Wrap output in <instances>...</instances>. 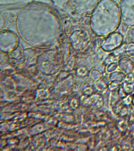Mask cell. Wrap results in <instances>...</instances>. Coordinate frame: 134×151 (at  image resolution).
I'll use <instances>...</instances> for the list:
<instances>
[{"label":"cell","instance_id":"6da1fadb","mask_svg":"<svg viewBox=\"0 0 134 151\" xmlns=\"http://www.w3.org/2000/svg\"><path fill=\"white\" fill-rule=\"evenodd\" d=\"M92 29L99 36H107L114 32L121 20L118 6L114 0H101L93 12Z\"/></svg>","mask_w":134,"mask_h":151},{"label":"cell","instance_id":"7a4b0ae2","mask_svg":"<svg viewBox=\"0 0 134 151\" xmlns=\"http://www.w3.org/2000/svg\"><path fill=\"white\" fill-rule=\"evenodd\" d=\"M120 8L123 23L129 27L134 26V0H121Z\"/></svg>","mask_w":134,"mask_h":151},{"label":"cell","instance_id":"3957f363","mask_svg":"<svg viewBox=\"0 0 134 151\" xmlns=\"http://www.w3.org/2000/svg\"><path fill=\"white\" fill-rule=\"evenodd\" d=\"M70 4L76 11L84 15L92 14L99 0H70Z\"/></svg>","mask_w":134,"mask_h":151}]
</instances>
